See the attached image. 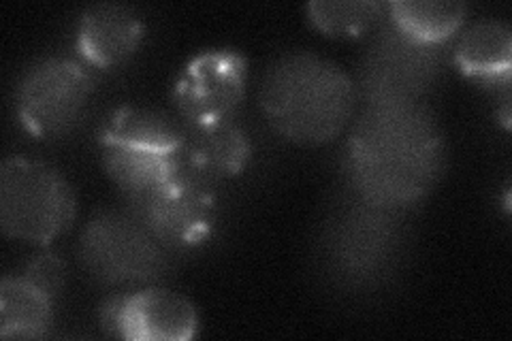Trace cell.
<instances>
[{"label":"cell","mask_w":512,"mask_h":341,"mask_svg":"<svg viewBox=\"0 0 512 341\" xmlns=\"http://www.w3.org/2000/svg\"><path fill=\"white\" fill-rule=\"evenodd\" d=\"M312 24L329 37H359L370 30L384 11L374 0H316L306 7Z\"/></svg>","instance_id":"18"},{"label":"cell","mask_w":512,"mask_h":341,"mask_svg":"<svg viewBox=\"0 0 512 341\" xmlns=\"http://www.w3.org/2000/svg\"><path fill=\"white\" fill-rule=\"evenodd\" d=\"M103 167L126 201L165 184L180 169V154H160L146 150L103 145Z\"/></svg>","instance_id":"15"},{"label":"cell","mask_w":512,"mask_h":341,"mask_svg":"<svg viewBox=\"0 0 512 341\" xmlns=\"http://www.w3.org/2000/svg\"><path fill=\"white\" fill-rule=\"evenodd\" d=\"M399 211L357 197L335 211L325 231V256L344 284H374L387 275L404 243Z\"/></svg>","instance_id":"4"},{"label":"cell","mask_w":512,"mask_h":341,"mask_svg":"<svg viewBox=\"0 0 512 341\" xmlns=\"http://www.w3.org/2000/svg\"><path fill=\"white\" fill-rule=\"evenodd\" d=\"M143 37L139 15L124 5H94L77 26V52L92 67L116 69L131 58Z\"/></svg>","instance_id":"12"},{"label":"cell","mask_w":512,"mask_h":341,"mask_svg":"<svg viewBox=\"0 0 512 341\" xmlns=\"http://www.w3.org/2000/svg\"><path fill=\"white\" fill-rule=\"evenodd\" d=\"M101 322L111 335L133 341H186L199 327L192 303L165 288H146L107 301Z\"/></svg>","instance_id":"10"},{"label":"cell","mask_w":512,"mask_h":341,"mask_svg":"<svg viewBox=\"0 0 512 341\" xmlns=\"http://www.w3.org/2000/svg\"><path fill=\"white\" fill-rule=\"evenodd\" d=\"M180 165L201 180L218 184L242 173L250 160V139L233 120L182 124Z\"/></svg>","instance_id":"11"},{"label":"cell","mask_w":512,"mask_h":341,"mask_svg":"<svg viewBox=\"0 0 512 341\" xmlns=\"http://www.w3.org/2000/svg\"><path fill=\"white\" fill-rule=\"evenodd\" d=\"M438 120L421 103L367 105L352 126L344 171L357 197L402 211L419 203L444 171Z\"/></svg>","instance_id":"1"},{"label":"cell","mask_w":512,"mask_h":341,"mask_svg":"<svg viewBox=\"0 0 512 341\" xmlns=\"http://www.w3.org/2000/svg\"><path fill=\"white\" fill-rule=\"evenodd\" d=\"M182 122L146 107H122L105 120L99 133L101 145L146 150L160 154H180Z\"/></svg>","instance_id":"13"},{"label":"cell","mask_w":512,"mask_h":341,"mask_svg":"<svg viewBox=\"0 0 512 341\" xmlns=\"http://www.w3.org/2000/svg\"><path fill=\"white\" fill-rule=\"evenodd\" d=\"M75 194L52 165L30 158H7L0 169V226L5 235L50 243L71 226Z\"/></svg>","instance_id":"3"},{"label":"cell","mask_w":512,"mask_h":341,"mask_svg":"<svg viewBox=\"0 0 512 341\" xmlns=\"http://www.w3.org/2000/svg\"><path fill=\"white\" fill-rule=\"evenodd\" d=\"M442 67V45L414 41L397 26H384L367 47L359 81L367 105L419 103Z\"/></svg>","instance_id":"8"},{"label":"cell","mask_w":512,"mask_h":341,"mask_svg":"<svg viewBox=\"0 0 512 341\" xmlns=\"http://www.w3.org/2000/svg\"><path fill=\"white\" fill-rule=\"evenodd\" d=\"M92 94V75L67 56L43 58L24 73L15 92L18 118L30 135L56 139L73 131Z\"/></svg>","instance_id":"7"},{"label":"cell","mask_w":512,"mask_h":341,"mask_svg":"<svg viewBox=\"0 0 512 341\" xmlns=\"http://www.w3.org/2000/svg\"><path fill=\"white\" fill-rule=\"evenodd\" d=\"M357 86L338 64L293 52L278 58L261 81V109L288 141L320 145L338 137L357 107Z\"/></svg>","instance_id":"2"},{"label":"cell","mask_w":512,"mask_h":341,"mask_svg":"<svg viewBox=\"0 0 512 341\" xmlns=\"http://www.w3.org/2000/svg\"><path fill=\"white\" fill-rule=\"evenodd\" d=\"M468 7L453 0H397L389 5L391 24L414 41L442 45L466 20Z\"/></svg>","instance_id":"17"},{"label":"cell","mask_w":512,"mask_h":341,"mask_svg":"<svg viewBox=\"0 0 512 341\" xmlns=\"http://www.w3.org/2000/svg\"><path fill=\"white\" fill-rule=\"evenodd\" d=\"M79 256L105 284L152 282L167 271V248L131 211L107 209L92 216L79 239Z\"/></svg>","instance_id":"5"},{"label":"cell","mask_w":512,"mask_h":341,"mask_svg":"<svg viewBox=\"0 0 512 341\" xmlns=\"http://www.w3.org/2000/svg\"><path fill=\"white\" fill-rule=\"evenodd\" d=\"M54 299L24 275L0 284V335L5 339L43 337L52 324Z\"/></svg>","instance_id":"16"},{"label":"cell","mask_w":512,"mask_h":341,"mask_svg":"<svg viewBox=\"0 0 512 341\" xmlns=\"http://www.w3.org/2000/svg\"><path fill=\"white\" fill-rule=\"evenodd\" d=\"M128 211L167 250H190L212 237L218 220L214 184L182 165L165 184L128 201Z\"/></svg>","instance_id":"6"},{"label":"cell","mask_w":512,"mask_h":341,"mask_svg":"<svg viewBox=\"0 0 512 341\" xmlns=\"http://www.w3.org/2000/svg\"><path fill=\"white\" fill-rule=\"evenodd\" d=\"M457 67L476 79L508 86L512 64V32L502 22H478L463 32L455 47Z\"/></svg>","instance_id":"14"},{"label":"cell","mask_w":512,"mask_h":341,"mask_svg":"<svg viewBox=\"0 0 512 341\" xmlns=\"http://www.w3.org/2000/svg\"><path fill=\"white\" fill-rule=\"evenodd\" d=\"M248 64L237 50H207L192 58L173 88L182 124L233 120L246 94Z\"/></svg>","instance_id":"9"},{"label":"cell","mask_w":512,"mask_h":341,"mask_svg":"<svg viewBox=\"0 0 512 341\" xmlns=\"http://www.w3.org/2000/svg\"><path fill=\"white\" fill-rule=\"evenodd\" d=\"M24 278L41 288L47 297L56 299L60 290L64 288V280H67V271H64V263L56 254H39L28 263Z\"/></svg>","instance_id":"19"}]
</instances>
